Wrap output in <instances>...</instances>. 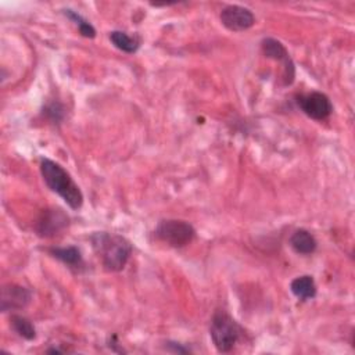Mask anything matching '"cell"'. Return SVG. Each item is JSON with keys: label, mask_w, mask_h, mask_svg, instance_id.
I'll return each mask as SVG.
<instances>
[{"label": "cell", "mask_w": 355, "mask_h": 355, "mask_svg": "<svg viewBox=\"0 0 355 355\" xmlns=\"http://www.w3.org/2000/svg\"><path fill=\"white\" fill-rule=\"evenodd\" d=\"M90 241L105 270L119 272L125 268L132 254V245L125 237L107 232H96L90 236Z\"/></svg>", "instance_id": "obj_1"}, {"label": "cell", "mask_w": 355, "mask_h": 355, "mask_svg": "<svg viewBox=\"0 0 355 355\" xmlns=\"http://www.w3.org/2000/svg\"><path fill=\"white\" fill-rule=\"evenodd\" d=\"M40 173L47 187L58 194L72 209H79L83 205V194L71 175L57 162L42 158Z\"/></svg>", "instance_id": "obj_2"}, {"label": "cell", "mask_w": 355, "mask_h": 355, "mask_svg": "<svg viewBox=\"0 0 355 355\" xmlns=\"http://www.w3.org/2000/svg\"><path fill=\"white\" fill-rule=\"evenodd\" d=\"M240 326L237 322L223 309H218L209 326V336L218 352H229L237 344L240 338Z\"/></svg>", "instance_id": "obj_3"}, {"label": "cell", "mask_w": 355, "mask_h": 355, "mask_svg": "<svg viewBox=\"0 0 355 355\" xmlns=\"http://www.w3.org/2000/svg\"><path fill=\"white\" fill-rule=\"evenodd\" d=\"M155 236L162 243H166L171 247L182 248L193 241L196 237L194 227L180 219H164L155 227Z\"/></svg>", "instance_id": "obj_4"}, {"label": "cell", "mask_w": 355, "mask_h": 355, "mask_svg": "<svg viewBox=\"0 0 355 355\" xmlns=\"http://www.w3.org/2000/svg\"><path fill=\"white\" fill-rule=\"evenodd\" d=\"M297 104L305 115L315 121H323L333 112V104L330 98L322 92L300 94L297 97Z\"/></svg>", "instance_id": "obj_5"}, {"label": "cell", "mask_w": 355, "mask_h": 355, "mask_svg": "<svg viewBox=\"0 0 355 355\" xmlns=\"http://www.w3.org/2000/svg\"><path fill=\"white\" fill-rule=\"evenodd\" d=\"M261 49H262V53L268 58H272L275 61L282 62L284 83L291 85L293 80H294V76H295V68H294V62L290 58V54L286 50V47L283 46V43L273 39V37H265L261 42Z\"/></svg>", "instance_id": "obj_6"}, {"label": "cell", "mask_w": 355, "mask_h": 355, "mask_svg": "<svg viewBox=\"0 0 355 355\" xmlns=\"http://www.w3.org/2000/svg\"><path fill=\"white\" fill-rule=\"evenodd\" d=\"M220 22L225 28L233 32H243L255 24V17L247 7L230 4L220 11Z\"/></svg>", "instance_id": "obj_7"}, {"label": "cell", "mask_w": 355, "mask_h": 355, "mask_svg": "<svg viewBox=\"0 0 355 355\" xmlns=\"http://www.w3.org/2000/svg\"><path fill=\"white\" fill-rule=\"evenodd\" d=\"M68 216L61 209H44L36 222V233L40 237H53L64 230L68 226Z\"/></svg>", "instance_id": "obj_8"}, {"label": "cell", "mask_w": 355, "mask_h": 355, "mask_svg": "<svg viewBox=\"0 0 355 355\" xmlns=\"http://www.w3.org/2000/svg\"><path fill=\"white\" fill-rule=\"evenodd\" d=\"M32 295L31 291L19 284L8 283L4 284L1 288V297H0V309L1 312H11V311H19L25 308Z\"/></svg>", "instance_id": "obj_9"}, {"label": "cell", "mask_w": 355, "mask_h": 355, "mask_svg": "<svg viewBox=\"0 0 355 355\" xmlns=\"http://www.w3.org/2000/svg\"><path fill=\"white\" fill-rule=\"evenodd\" d=\"M290 245L297 254L309 255V254L315 252L318 243H316V239L313 237V234H311L308 230L297 229L290 237Z\"/></svg>", "instance_id": "obj_10"}, {"label": "cell", "mask_w": 355, "mask_h": 355, "mask_svg": "<svg viewBox=\"0 0 355 355\" xmlns=\"http://www.w3.org/2000/svg\"><path fill=\"white\" fill-rule=\"evenodd\" d=\"M290 290L297 298L302 301L311 300L316 295V284L313 277L309 275H302L295 277L290 284Z\"/></svg>", "instance_id": "obj_11"}, {"label": "cell", "mask_w": 355, "mask_h": 355, "mask_svg": "<svg viewBox=\"0 0 355 355\" xmlns=\"http://www.w3.org/2000/svg\"><path fill=\"white\" fill-rule=\"evenodd\" d=\"M110 40L112 42V44L122 50L123 53H128V54H133L139 50L140 47V39L139 36L133 35L130 36L129 33L123 32V31H112L110 33Z\"/></svg>", "instance_id": "obj_12"}, {"label": "cell", "mask_w": 355, "mask_h": 355, "mask_svg": "<svg viewBox=\"0 0 355 355\" xmlns=\"http://www.w3.org/2000/svg\"><path fill=\"white\" fill-rule=\"evenodd\" d=\"M50 254L64 262L65 265L71 268H78L82 265V254L78 247L69 245V247H53L49 250Z\"/></svg>", "instance_id": "obj_13"}, {"label": "cell", "mask_w": 355, "mask_h": 355, "mask_svg": "<svg viewBox=\"0 0 355 355\" xmlns=\"http://www.w3.org/2000/svg\"><path fill=\"white\" fill-rule=\"evenodd\" d=\"M10 324L14 329V331L25 340H33L36 337V329L33 323L22 315H17V313L11 315Z\"/></svg>", "instance_id": "obj_14"}, {"label": "cell", "mask_w": 355, "mask_h": 355, "mask_svg": "<svg viewBox=\"0 0 355 355\" xmlns=\"http://www.w3.org/2000/svg\"><path fill=\"white\" fill-rule=\"evenodd\" d=\"M64 14H65L69 19H72V21L75 22V25L78 26V29H79V32H80L82 36L90 37V39L96 36V29L93 28V25H92L90 22H87L80 14H78L76 11H73V10H71V8L64 10Z\"/></svg>", "instance_id": "obj_15"}, {"label": "cell", "mask_w": 355, "mask_h": 355, "mask_svg": "<svg viewBox=\"0 0 355 355\" xmlns=\"http://www.w3.org/2000/svg\"><path fill=\"white\" fill-rule=\"evenodd\" d=\"M46 115L51 119V121H61L64 118V108L61 104L58 103H51L44 108Z\"/></svg>", "instance_id": "obj_16"}, {"label": "cell", "mask_w": 355, "mask_h": 355, "mask_svg": "<svg viewBox=\"0 0 355 355\" xmlns=\"http://www.w3.org/2000/svg\"><path fill=\"white\" fill-rule=\"evenodd\" d=\"M168 345H171V347H173L171 351H173V352H179V354H186V352H190V349L189 348H183L182 345H179L178 343H168Z\"/></svg>", "instance_id": "obj_17"}]
</instances>
